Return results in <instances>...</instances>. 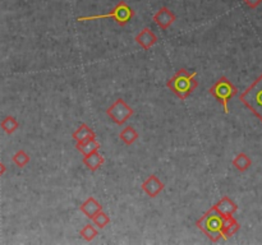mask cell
<instances>
[{"instance_id":"6da1fadb","label":"cell","mask_w":262,"mask_h":245,"mask_svg":"<svg viewBox=\"0 0 262 245\" xmlns=\"http://www.w3.org/2000/svg\"><path fill=\"white\" fill-rule=\"evenodd\" d=\"M196 76V71L191 73L187 69H181L168 81V88L174 92L181 100H186L199 86Z\"/></svg>"},{"instance_id":"7a4b0ae2","label":"cell","mask_w":262,"mask_h":245,"mask_svg":"<svg viewBox=\"0 0 262 245\" xmlns=\"http://www.w3.org/2000/svg\"><path fill=\"white\" fill-rule=\"evenodd\" d=\"M223 222H224V216L217 212L215 206H212L199 221L196 222V226L209 236L211 241L216 242L223 239Z\"/></svg>"},{"instance_id":"3957f363","label":"cell","mask_w":262,"mask_h":245,"mask_svg":"<svg viewBox=\"0 0 262 245\" xmlns=\"http://www.w3.org/2000/svg\"><path fill=\"white\" fill-rule=\"evenodd\" d=\"M135 17V10L129 7L125 2H119L109 13L100 15H89V17H78L77 22H89V20L106 19L113 18L120 27H124L132 18Z\"/></svg>"},{"instance_id":"277c9868","label":"cell","mask_w":262,"mask_h":245,"mask_svg":"<svg viewBox=\"0 0 262 245\" xmlns=\"http://www.w3.org/2000/svg\"><path fill=\"white\" fill-rule=\"evenodd\" d=\"M246 107L262 121V74L239 96Z\"/></svg>"},{"instance_id":"5b68a950","label":"cell","mask_w":262,"mask_h":245,"mask_svg":"<svg viewBox=\"0 0 262 245\" xmlns=\"http://www.w3.org/2000/svg\"><path fill=\"white\" fill-rule=\"evenodd\" d=\"M210 93L219 100L223 105L225 114H229V107H228V102L232 97H234L238 93V89L227 77H222L214 86L210 88Z\"/></svg>"},{"instance_id":"8992f818","label":"cell","mask_w":262,"mask_h":245,"mask_svg":"<svg viewBox=\"0 0 262 245\" xmlns=\"http://www.w3.org/2000/svg\"><path fill=\"white\" fill-rule=\"evenodd\" d=\"M106 115L118 125H122L133 115V109L128 106L123 99H118L114 104L106 109Z\"/></svg>"},{"instance_id":"52a82bcc","label":"cell","mask_w":262,"mask_h":245,"mask_svg":"<svg viewBox=\"0 0 262 245\" xmlns=\"http://www.w3.org/2000/svg\"><path fill=\"white\" fill-rule=\"evenodd\" d=\"M177 20V15L174 12H171L169 8L161 7L158 12L154 14V22L158 24L159 28L161 30H168L171 24Z\"/></svg>"},{"instance_id":"ba28073f","label":"cell","mask_w":262,"mask_h":245,"mask_svg":"<svg viewBox=\"0 0 262 245\" xmlns=\"http://www.w3.org/2000/svg\"><path fill=\"white\" fill-rule=\"evenodd\" d=\"M164 183L159 180L156 175H150L145 181L142 183V190L147 194L150 198H155L160 194V191L164 189Z\"/></svg>"},{"instance_id":"9c48e42d","label":"cell","mask_w":262,"mask_h":245,"mask_svg":"<svg viewBox=\"0 0 262 245\" xmlns=\"http://www.w3.org/2000/svg\"><path fill=\"white\" fill-rule=\"evenodd\" d=\"M136 42H137L143 50H150V48L158 42V37H156L155 33L151 31V28L145 27L143 30H141V32H138L137 36H136Z\"/></svg>"},{"instance_id":"30bf717a","label":"cell","mask_w":262,"mask_h":245,"mask_svg":"<svg viewBox=\"0 0 262 245\" xmlns=\"http://www.w3.org/2000/svg\"><path fill=\"white\" fill-rule=\"evenodd\" d=\"M102 209V206L96 201L95 197H89L83 203L79 206V211L84 214L89 218H92L97 212H100Z\"/></svg>"},{"instance_id":"8fae6325","label":"cell","mask_w":262,"mask_h":245,"mask_svg":"<svg viewBox=\"0 0 262 245\" xmlns=\"http://www.w3.org/2000/svg\"><path fill=\"white\" fill-rule=\"evenodd\" d=\"M215 208L217 209L220 214L223 216H233V214L237 212L238 206L229 198V197H223L216 204H215Z\"/></svg>"},{"instance_id":"7c38bea8","label":"cell","mask_w":262,"mask_h":245,"mask_svg":"<svg viewBox=\"0 0 262 245\" xmlns=\"http://www.w3.org/2000/svg\"><path fill=\"white\" fill-rule=\"evenodd\" d=\"M104 156H102L99 151H95V152L86 155L83 157V163L86 165V167L89 168L90 171H96L97 168H100L104 165Z\"/></svg>"},{"instance_id":"4fadbf2b","label":"cell","mask_w":262,"mask_h":245,"mask_svg":"<svg viewBox=\"0 0 262 245\" xmlns=\"http://www.w3.org/2000/svg\"><path fill=\"white\" fill-rule=\"evenodd\" d=\"M241 229V225L233 216H224L223 222V239L228 240Z\"/></svg>"},{"instance_id":"5bb4252c","label":"cell","mask_w":262,"mask_h":245,"mask_svg":"<svg viewBox=\"0 0 262 245\" xmlns=\"http://www.w3.org/2000/svg\"><path fill=\"white\" fill-rule=\"evenodd\" d=\"M72 137H73V139L76 140L77 143H81L87 139H91V138H96V134H95L94 130H92L86 122H82V124L79 125L78 129L72 134Z\"/></svg>"},{"instance_id":"9a60e30c","label":"cell","mask_w":262,"mask_h":245,"mask_svg":"<svg viewBox=\"0 0 262 245\" xmlns=\"http://www.w3.org/2000/svg\"><path fill=\"white\" fill-rule=\"evenodd\" d=\"M76 148L82 153L83 156L90 155V153L95 152V151H99L100 143L97 142L96 138H91V139H87L84 142L77 143Z\"/></svg>"},{"instance_id":"2e32d148","label":"cell","mask_w":262,"mask_h":245,"mask_svg":"<svg viewBox=\"0 0 262 245\" xmlns=\"http://www.w3.org/2000/svg\"><path fill=\"white\" fill-rule=\"evenodd\" d=\"M232 163L238 171H241V173H245V171H247L248 168L251 167V165H252V161H251V158L248 157L246 153H238V155L234 157V160H233Z\"/></svg>"},{"instance_id":"e0dca14e","label":"cell","mask_w":262,"mask_h":245,"mask_svg":"<svg viewBox=\"0 0 262 245\" xmlns=\"http://www.w3.org/2000/svg\"><path fill=\"white\" fill-rule=\"evenodd\" d=\"M119 138L125 143V144L130 145L138 139V133L133 127H125L124 129L120 132Z\"/></svg>"},{"instance_id":"ac0fdd59","label":"cell","mask_w":262,"mask_h":245,"mask_svg":"<svg viewBox=\"0 0 262 245\" xmlns=\"http://www.w3.org/2000/svg\"><path fill=\"white\" fill-rule=\"evenodd\" d=\"M0 127H2V129L4 130L7 134H13V133L18 129L19 124H18V121L15 117L10 116L9 115V116L4 117V119L2 120V122H0Z\"/></svg>"},{"instance_id":"d6986e66","label":"cell","mask_w":262,"mask_h":245,"mask_svg":"<svg viewBox=\"0 0 262 245\" xmlns=\"http://www.w3.org/2000/svg\"><path fill=\"white\" fill-rule=\"evenodd\" d=\"M12 160H13V162L18 166V167L23 168L26 165H28V162L31 161V157L28 156V153L26 152V151L19 150V151H17L14 155H13Z\"/></svg>"},{"instance_id":"ffe728a7","label":"cell","mask_w":262,"mask_h":245,"mask_svg":"<svg viewBox=\"0 0 262 245\" xmlns=\"http://www.w3.org/2000/svg\"><path fill=\"white\" fill-rule=\"evenodd\" d=\"M79 235H81L82 239L86 240V241H92V240L99 235V231H97L92 225H84L81 229V231H79Z\"/></svg>"},{"instance_id":"44dd1931","label":"cell","mask_w":262,"mask_h":245,"mask_svg":"<svg viewBox=\"0 0 262 245\" xmlns=\"http://www.w3.org/2000/svg\"><path fill=\"white\" fill-rule=\"evenodd\" d=\"M91 219L94 221V224L96 225L97 227H100V229H105V227L110 224V217L107 216L102 209L100 212H97Z\"/></svg>"},{"instance_id":"7402d4cb","label":"cell","mask_w":262,"mask_h":245,"mask_svg":"<svg viewBox=\"0 0 262 245\" xmlns=\"http://www.w3.org/2000/svg\"><path fill=\"white\" fill-rule=\"evenodd\" d=\"M245 2V4L247 5L248 8H251V9H256L257 7H260L262 4V0H243Z\"/></svg>"},{"instance_id":"603a6c76","label":"cell","mask_w":262,"mask_h":245,"mask_svg":"<svg viewBox=\"0 0 262 245\" xmlns=\"http://www.w3.org/2000/svg\"><path fill=\"white\" fill-rule=\"evenodd\" d=\"M5 171H7V167H5L4 163H3L2 161H0V178H2V176L4 175Z\"/></svg>"}]
</instances>
